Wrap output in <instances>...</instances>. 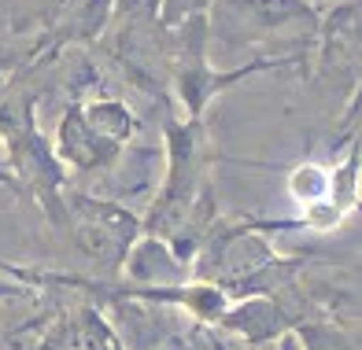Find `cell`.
Returning a JSON list of instances; mask_svg holds the SVG:
<instances>
[{
    "instance_id": "6da1fadb",
    "label": "cell",
    "mask_w": 362,
    "mask_h": 350,
    "mask_svg": "<svg viewBox=\"0 0 362 350\" xmlns=\"http://www.w3.org/2000/svg\"><path fill=\"white\" fill-rule=\"evenodd\" d=\"M163 137H167V170L152 207L141 218V236L167 240L170 251L189 265L211 225L222 218L207 174L211 155L204 119H167Z\"/></svg>"
},
{
    "instance_id": "7a4b0ae2",
    "label": "cell",
    "mask_w": 362,
    "mask_h": 350,
    "mask_svg": "<svg viewBox=\"0 0 362 350\" xmlns=\"http://www.w3.org/2000/svg\"><path fill=\"white\" fill-rule=\"evenodd\" d=\"M0 147L8 152L4 174L11 177V185L34 195L52 225L67 229V210H63L67 174H63L52 144L41 137L30 96H0Z\"/></svg>"
},
{
    "instance_id": "3957f363",
    "label": "cell",
    "mask_w": 362,
    "mask_h": 350,
    "mask_svg": "<svg viewBox=\"0 0 362 350\" xmlns=\"http://www.w3.org/2000/svg\"><path fill=\"white\" fill-rule=\"evenodd\" d=\"M318 19L310 0H211L207 8V44L252 48L277 37L300 33L303 41L318 37Z\"/></svg>"
},
{
    "instance_id": "277c9868",
    "label": "cell",
    "mask_w": 362,
    "mask_h": 350,
    "mask_svg": "<svg viewBox=\"0 0 362 350\" xmlns=\"http://www.w3.org/2000/svg\"><path fill=\"white\" fill-rule=\"evenodd\" d=\"M63 210H67V232L74 247L100 265L104 280H115L122 273L129 247L141 236V214L89 192H63Z\"/></svg>"
},
{
    "instance_id": "5b68a950",
    "label": "cell",
    "mask_w": 362,
    "mask_h": 350,
    "mask_svg": "<svg viewBox=\"0 0 362 350\" xmlns=\"http://www.w3.org/2000/svg\"><path fill=\"white\" fill-rule=\"evenodd\" d=\"M26 350H126V343L100 306L74 303L52 313L26 343Z\"/></svg>"
},
{
    "instance_id": "8992f818",
    "label": "cell",
    "mask_w": 362,
    "mask_h": 350,
    "mask_svg": "<svg viewBox=\"0 0 362 350\" xmlns=\"http://www.w3.org/2000/svg\"><path fill=\"white\" fill-rule=\"evenodd\" d=\"M52 152L59 159L63 170H78V174H100L111 170L115 159L122 155L119 144L104 140L96 133L86 114H81V104H71L67 111L59 114V126H56V140H52Z\"/></svg>"
},
{
    "instance_id": "52a82bcc",
    "label": "cell",
    "mask_w": 362,
    "mask_h": 350,
    "mask_svg": "<svg viewBox=\"0 0 362 350\" xmlns=\"http://www.w3.org/2000/svg\"><path fill=\"white\" fill-rule=\"evenodd\" d=\"M122 277L141 288H174L189 280V265L170 251L167 240L137 236V243L129 247V255L122 262Z\"/></svg>"
},
{
    "instance_id": "ba28073f",
    "label": "cell",
    "mask_w": 362,
    "mask_h": 350,
    "mask_svg": "<svg viewBox=\"0 0 362 350\" xmlns=\"http://www.w3.org/2000/svg\"><path fill=\"white\" fill-rule=\"evenodd\" d=\"M358 41V0H340V4L318 19V56L322 63H340L355 56Z\"/></svg>"
},
{
    "instance_id": "9c48e42d",
    "label": "cell",
    "mask_w": 362,
    "mask_h": 350,
    "mask_svg": "<svg viewBox=\"0 0 362 350\" xmlns=\"http://www.w3.org/2000/svg\"><path fill=\"white\" fill-rule=\"evenodd\" d=\"M81 114H86V122L100 133L104 140L126 147L129 140H134L137 133V114L129 111L122 99L115 96H100V99H89V104H81Z\"/></svg>"
},
{
    "instance_id": "30bf717a",
    "label": "cell",
    "mask_w": 362,
    "mask_h": 350,
    "mask_svg": "<svg viewBox=\"0 0 362 350\" xmlns=\"http://www.w3.org/2000/svg\"><path fill=\"white\" fill-rule=\"evenodd\" d=\"M111 4L115 0H78L74 11L59 23V37L56 44H71V41H93L100 37L107 19H111Z\"/></svg>"
},
{
    "instance_id": "8fae6325",
    "label": "cell",
    "mask_w": 362,
    "mask_h": 350,
    "mask_svg": "<svg viewBox=\"0 0 362 350\" xmlns=\"http://www.w3.org/2000/svg\"><path fill=\"white\" fill-rule=\"evenodd\" d=\"M288 195L300 207H318L329 199V170L322 162H300L288 174Z\"/></svg>"
},
{
    "instance_id": "7c38bea8",
    "label": "cell",
    "mask_w": 362,
    "mask_h": 350,
    "mask_svg": "<svg viewBox=\"0 0 362 350\" xmlns=\"http://www.w3.org/2000/svg\"><path fill=\"white\" fill-rule=\"evenodd\" d=\"M211 0H156V26L159 30H177L189 19H204Z\"/></svg>"
},
{
    "instance_id": "4fadbf2b",
    "label": "cell",
    "mask_w": 362,
    "mask_h": 350,
    "mask_svg": "<svg viewBox=\"0 0 362 350\" xmlns=\"http://www.w3.org/2000/svg\"><path fill=\"white\" fill-rule=\"evenodd\" d=\"M23 291H26V288L19 284V280H11V277L0 280V303H4V298H11V295H23Z\"/></svg>"
},
{
    "instance_id": "5bb4252c",
    "label": "cell",
    "mask_w": 362,
    "mask_h": 350,
    "mask_svg": "<svg viewBox=\"0 0 362 350\" xmlns=\"http://www.w3.org/2000/svg\"><path fill=\"white\" fill-rule=\"evenodd\" d=\"M0 185H11V177H8L4 170H0Z\"/></svg>"
}]
</instances>
